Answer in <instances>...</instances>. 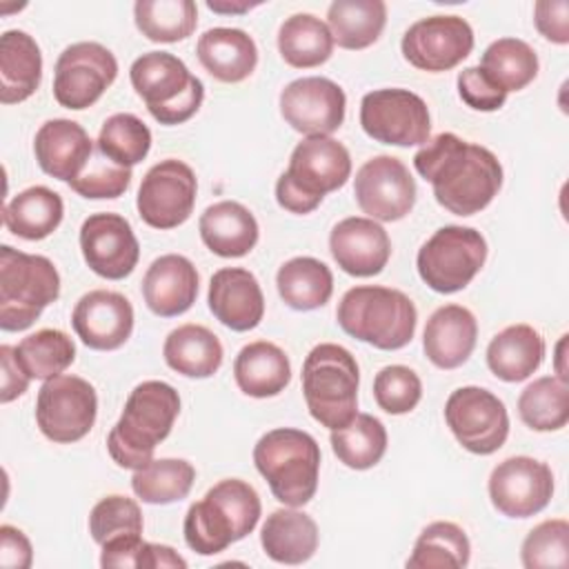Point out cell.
I'll return each instance as SVG.
<instances>
[{
	"label": "cell",
	"mask_w": 569,
	"mask_h": 569,
	"mask_svg": "<svg viewBox=\"0 0 569 569\" xmlns=\"http://www.w3.org/2000/svg\"><path fill=\"white\" fill-rule=\"evenodd\" d=\"M416 171L431 182L440 207L453 216L482 211L502 187L500 160L480 144L442 131L413 156Z\"/></svg>",
	"instance_id": "cell-1"
},
{
	"label": "cell",
	"mask_w": 569,
	"mask_h": 569,
	"mask_svg": "<svg viewBox=\"0 0 569 569\" xmlns=\"http://www.w3.org/2000/svg\"><path fill=\"white\" fill-rule=\"evenodd\" d=\"M180 413L178 391L162 380L140 382L127 398L120 420L107 436L111 460L122 469H142L156 447L171 433Z\"/></svg>",
	"instance_id": "cell-2"
},
{
	"label": "cell",
	"mask_w": 569,
	"mask_h": 569,
	"mask_svg": "<svg viewBox=\"0 0 569 569\" xmlns=\"http://www.w3.org/2000/svg\"><path fill=\"white\" fill-rule=\"evenodd\" d=\"M260 496L249 482L240 478L220 480L187 509L184 540L196 553L216 556L249 536L260 520Z\"/></svg>",
	"instance_id": "cell-3"
},
{
	"label": "cell",
	"mask_w": 569,
	"mask_h": 569,
	"mask_svg": "<svg viewBox=\"0 0 569 569\" xmlns=\"http://www.w3.org/2000/svg\"><path fill=\"white\" fill-rule=\"evenodd\" d=\"M351 176L347 147L331 136H309L296 144L287 171L276 182V200L291 213H311L329 191Z\"/></svg>",
	"instance_id": "cell-4"
},
{
	"label": "cell",
	"mask_w": 569,
	"mask_h": 569,
	"mask_svg": "<svg viewBox=\"0 0 569 569\" xmlns=\"http://www.w3.org/2000/svg\"><path fill=\"white\" fill-rule=\"evenodd\" d=\"M336 318L351 338L382 351H396L411 342L418 311L411 298L398 289L362 284L342 296Z\"/></svg>",
	"instance_id": "cell-5"
},
{
	"label": "cell",
	"mask_w": 569,
	"mask_h": 569,
	"mask_svg": "<svg viewBox=\"0 0 569 569\" xmlns=\"http://www.w3.org/2000/svg\"><path fill=\"white\" fill-rule=\"evenodd\" d=\"M253 462L278 502L302 507L316 496L320 447L307 431L291 427L267 431L253 447Z\"/></svg>",
	"instance_id": "cell-6"
},
{
	"label": "cell",
	"mask_w": 569,
	"mask_h": 569,
	"mask_svg": "<svg viewBox=\"0 0 569 569\" xmlns=\"http://www.w3.org/2000/svg\"><path fill=\"white\" fill-rule=\"evenodd\" d=\"M360 369L349 349L336 342L316 345L302 362V393L316 422L342 429L358 413Z\"/></svg>",
	"instance_id": "cell-7"
},
{
	"label": "cell",
	"mask_w": 569,
	"mask_h": 569,
	"mask_svg": "<svg viewBox=\"0 0 569 569\" xmlns=\"http://www.w3.org/2000/svg\"><path fill=\"white\" fill-rule=\"evenodd\" d=\"M58 296L60 276L49 258L0 247V327L4 331L29 329Z\"/></svg>",
	"instance_id": "cell-8"
},
{
	"label": "cell",
	"mask_w": 569,
	"mask_h": 569,
	"mask_svg": "<svg viewBox=\"0 0 569 569\" xmlns=\"http://www.w3.org/2000/svg\"><path fill=\"white\" fill-rule=\"evenodd\" d=\"M136 93L160 124L187 122L204 100V84L169 51H149L129 69Z\"/></svg>",
	"instance_id": "cell-9"
},
{
	"label": "cell",
	"mask_w": 569,
	"mask_h": 569,
	"mask_svg": "<svg viewBox=\"0 0 569 569\" xmlns=\"http://www.w3.org/2000/svg\"><path fill=\"white\" fill-rule=\"evenodd\" d=\"M487 260V240L473 227H440L418 251L416 267L422 282L438 293L465 289Z\"/></svg>",
	"instance_id": "cell-10"
},
{
	"label": "cell",
	"mask_w": 569,
	"mask_h": 569,
	"mask_svg": "<svg viewBox=\"0 0 569 569\" xmlns=\"http://www.w3.org/2000/svg\"><path fill=\"white\" fill-rule=\"evenodd\" d=\"M98 413L93 385L80 376L60 373L44 380L36 398V422L44 438L69 445L82 440Z\"/></svg>",
	"instance_id": "cell-11"
},
{
	"label": "cell",
	"mask_w": 569,
	"mask_h": 569,
	"mask_svg": "<svg viewBox=\"0 0 569 569\" xmlns=\"http://www.w3.org/2000/svg\"><path fill=\"white\" fill-rule=\"evenodd\" d=\"M362 131L382 144H425L431 133L427 102L409 89H376L360 102Z\"/></svg>",
	"instance_id": "cell-12"
},
{
	"label": "cell",
	"mask_w": 569,
	"mask_h": 569,
	"mask_svg": "<svg viewBox=\"0 0 569 569\" xmlns=\"http://www.w3.org/2000/svg\"><path fill=\"white\" fill-rule=\"evenodd\" d=\"M445 420L456 440L476 456L498 451L509 436L505 402L482 387H460L445 402Z\"/></svg>",
	"instance_id": "cell-13"
},
{
	"label": "cell",
	"mask_w": 569,
	"mask_h": 569,
	"mask_svg": "<svg viewBox=\"0 0 569 569\" xmlns=\"http://www.w3.org/2000/svg\"><path fill=\"white\" fill-rule=\"evenodd\" d=\"M118 60L100 42L69 44L56 60L53 98L58 104L80 111L91 107L116 80Z\"/></svg>",
	"instance_id": "cell-14"
},
{
	"label": "cell",
	"mask_w": 569,
	"mask_h": 569,
	"mask_svg": "<svg viewBox=\"0 0 569 569\" xmlns=\"http://www.w3.org/2000/svg\"><path fill=\"white\" fill-rule=\"evenodd\" d=\"M198 180L193 169L176 158H164L153 164L138 189L136 207L153 229H173L189 220L196 204Z\"/></svg>",
	"instance_id": "cell-15"
},
{
	"label": "cell",
	"mask_w": 569,
	"mask_h": 569,
	"mask_svg": "<svg viewBox=\"0 0 569 569\" xmlns=\"http://www.w3.org/2000/svg\"><path fill=\"white\" fill-rule=\"evenodd\" d=\"M400 49L416 69L449 71L471 53L473 29L460 16H429L405 31Z\"/></svg>",
	"instance_id": "cell-16"
},
{
	"label": "cell",
	"mask_w": 569,
	"mask_h": 569,
	"mask_svg": "<svg viewBox=\"0 0 569 569\" xmlns=\"http://www.w3.org/2000/svg\"><path fill=\"white\" fill-rule=\"evenodd\" d=\"M553 496V473L547 462L529 456H511L498 462L489 476L491 505L507 518L540 513Z\"/></svg>",
	"instance_id": "cell-17"
},
{
	"label": "cell",
	"mask_w": 569,
	"mask_h": 569,
	"mask_svg": "<svg viewBox=\"0 0 569 569\" xmlns=\"http://www.w3.org/2000/svg\"><path fill=\"white\" fill-rule=\"evenodd\" d=\"M353 196L371 220L396 222L416 204V180L400 158L376 156L358 169Z\"/></svg>",
	"instance_id": "cell-18"
},
{
	"label": "cell",
	"mask_w": 569,
	"mask_h": 569,
	"mask_svg": "<svg viewBox=\"0 0 569 569\" xmlns=\"http://www.w3.org/2000/svg\"><path fill=\"white\" fill-rule=\"evenodd\" d=\"M347 98L340 84L322 76H307L280 91V113L291 129L309 136H331L345 120Z\"/></svg>",
	"instance_id": "cell-19"
},
{
	"label": "cell",
	"mask_w": 569,
	"mask_h": 569,
	"mask_svg": "<svg viewBox=\"0 0 569 569\" xmlns=\"http://www.w3.org/2000/svg\"><path fill=\"white\" fill-rule=\"evenodd\" d=\"M80 249L87 267L107 280L127 278L140 258L138 238L120 213H91L80 227Z\"/></svg>",
	"instance_id": "cell-20"
},
{
	"label": "cell",
	"mask_w": 569,
	"mask_h": 569,
	"mask_svg": "<svg viewBox=\"0 0 569 569\" xmlns=\"http://www.w3.org/2000/svg\"><path fill=\"white\" fill-rule=\"evenodd\" d=\"M71 325L89 349L113 351L120 349L133 331V307L118 291L93 289L76 302Z\"/></svg>",
	"instance_id": "cell-21"
},
{
	"label": "cell",
	"mask_w": 569,
	"mask_h": 569,
	"mask_svg": "<svg viewBox=\"0 0 569 569\" xmlns=\"http://www.w3.org/2000/svg\"><path fill=\"white\" fill-rule=\"evenodd\" d=\"M329 251L345 273L369 278L387 267L391 258V240L385 227L376 220L351 216L331 229Z\"/></svg>",
	"instance_id": "cell-22"
},
{
	"label": "cell",
	"mask_w": 569,
	"mask_h": 569,
	"mask_svg": "<svg viewBox=\"0 0 569 569\" xmlns=\"http://www.w3.org/2000/svg\"><path fill=\"white\" fill-rule=\"evenodd\" d=\"M209 309L231 331L256 329L264 316V296L260 282L249 269L224 267L211 276Z\"/></svg>",
	"instance_id": "cell-23"
},
{
	"label": "cell",
	"mask_w": 569,
	"mask_h": 569,
	"mask_svg": "<svg viewBox=\"0 0 569 569\" xmlns=\"http://www.w3.org/2000/svg\"><path fill=\"white\" fill-rule=\"evenodd\" d=\"M33 153L47 176L71 182L91 160L93 140L76 120L53 118L38 129Z\"/></svg>",
	"instance_id": "cell-24"
},
{
	"label": "cell",
	"mask_w": 569,
	"mask_h": 569,
	"mask_svg": "<svg viewBox=\"0 0 569 569\" xmlns=\"http://www.w3.org/2000/svg\"><path fill=\"white\" fill-rule=\"evenodd\" d=\"M142 296L147 307L160 318L189 311L198 298V271L193 262L180 253L156 258L142 278Z\"/></svg>",
	"instance_id": "cell-25"
},
{
	"label": "cell",
	"mask_w": 569,
	"mask_h": 569,
	"mask_svg": "<svg viewBox=\"0 0 569 569\" xmlns=\"http://www.w3.org/2000/svg\"><path fill=\"white\" fill-rule=\"evenodd\" d=\"M476 340V316L462 305H445L429 316L422 333V349L438 369H456L469 360Z\"/></svg>",
	"instance_id": "cell-26"
},
{
	"label": "cell",
	"mask_w": 569,
	"mask_h": 569,
	"mask_svg": "<svg viewBox=\"0 0 569 569\" xmlns=\"http://www.w3.org/2000/svg\"><path fill=\"white\" fill-rule=\"evenodd\" d=\"M200 64L220 82H242L258 64L253 38L233 27L207 29L196 44Z\"/></svg>",
	"instance_id": "cell-27"
},
{
	"label": "cell",
	"mask_w": 569,
	"mask_h": 569,
	"mask_svg": "<svg viewBox=\"0 0 569 569\" xmlns=\"http://www.w3.org/2000/svg\"><path fill=\"white\" fill-rule=\"evenodd\" d=\"M198 227L204 247L220 258L247 256L260 236L253 213L236 200H220L209 204L200 216Z\"/></svg>",
	"instance_id": "cell-28"
},
{
	"label": "cell",
	"mask_w": 569,
	"mask_h": 569,
	"mask_svg": "<svg viewBox=\"0 0 569 569\" xmlns=\"http://www.w3.org/2000/svg\"><path fill=\"white\" fill-rule=\"evenodd\" d=\"M42 80L38 42L20 29L0 36V102L16 104L33 96Z\"/></svg>",
	"instance_id": "cell-29"
},
{
	"label": "cell",
	"mask_w": 569,
	"mask_h": 569,
	"mask_svg": "<svg viewBox=\"0 0 569 569\" xmlns=\"http://www.w3.org/2000/svg\"><path fill=\"white\" fill-rule=\"evenodd\" d=\"M318 538L316 520L296 507L271 511L260 531L264 553L280 565L307 562L318 549Z\"/></svg>",
	"instance_id": "cell-30"
},
{
	"label": "cell",
	"mask_w": 569,
	"mask_h": 569,
	"mask_svg": "<svg viewBox=\"0 0 569 569\" xmlns=\"http://www.w3.org/2000/svg\"><path fill=\"white\" fill-rule=\"evenodd\" d=\"M545 360V338L531 325H511L496 333L487 347L491 373L505 382L527 380Z\"/></svg>",
	"instance_id": "cell-31"
},
{
	"label": "cell",
	"mask_w": 569,
	"mask_h": 569,
	"mask_svg": "<svg viewBox=\"0 0 569 569\" xmlns=\"http://www.w3.org/2000/svg\"><path fill=\"white\" fill-rule=\"evenodd\" d=\"M233 378L242 393L271 398L284 391L291 380L289 356L273 342L256 340L244 345L233 362Z\"/></svg>",
	"instance_id": "cell-32"
},
{
	"label": "cell",
	"mask_w": 569,
	"mask_h": 569,
	"mask_svg": "<svg viewBox=\"0 0 569 569\" xmlns=\"http://www.w3.org/2000/svg\"><path fill=\"white\" fill-rule=\"evenodd\" d=\"M164 362L187 378H209L222 365V345L218 336L202 325H182L173 329L162 347Z\"/></svg>",
	"instance_id": "cell-33"
},
{
	"label": "cell",
	"mask_w": 569,
	"mask_h": 569,
	"mask_svg": "<svg viewBox=\"0 0 569 569\" xmlns=\"http://www.w3.org/2000/svg\"><path fill=\"white\" fill-rule=\"evenodd\" d=\"M62 216L64 204L60 193L42 184L20 191L2 209L4 227L24 240H42L51 236L60 227Z\"/></svg>",
	"instance_id": "cell-34"
},
{
	"label": "cell",
	"mask_w": 569,
	"mask_h": 569,
	"mask_svg": "<svg viewBox=\"0 0 569 569\" xmlns=\"http://www.w3.org/2000/svg\"><path fill=\"white\" fill-rule=\"evenodd\" d=\"M276 287L284 305L296 311H311L329 302L333 293V276L322 260L298 256L278 269Z\"/></svg>",
	"instance_id": "cell-35"
},
{
	"label": "cell",
	"mask_w": 569,
	"mask_h": 569,
	"mask_svg": "<svg viewBox=\"0 0 569 569\" xmlns=\"http://www.w3.org/2000/svg\"><path fill=\"white\" fill-rule=\"evenodd\" d=\"M387 24V4L382 0H336L327 11V27L333 42L342 49L371 47Z\"/></svg>",
	"instance_id": "cell-36"
},
{
	"label": "cell",
	"mask_w": 569,
	"mask_h": 569,
	"mask_svg": "<svg viewBox=\"0 0 569 569\" xmlns=\"http://www.w3.org/2000/svg\"><path fill=\"white\" fill-rule=\"evenodd\" d=\"M333 36L313 13H293L278 29V51L296 69H311L327 62L333 53Z\"/></svg>",
	"instance_id": "cell-37"
},
{
	"label": "cell",
	"mask_w": 569,
	"mask_h": 569,
	"mask_svg": "<svg viewBox=\"0 0 569 569\" xmlns=\"http://www.w3.org/2000/svg\"><path fill=\"white\" fill-rule=\"evenodd\" d=\"M478 67L496 87L509 93L533 82L538 76V56L520 38H498L485 49Z\"/></svg>",
	"instance_id": "cell-38"
},
{
	"label": "cell",
	"mask_w": 569,
	"mask_h": 569,
	"mask_svg": "<svg viewBox=\"0 0 569 569\" xmlns=\"http://www.w3.org/2000/svg\"><path fill=\"white\" fill-rule=\"evenodd\" d=\"M329 440L336 458L356 471L376 467L387 451V429L371 413H356L349 425L333 429Z\"/></svg>",
	"instance_id": "cell-39"
},
{
	"label": "cell",
	"mask_w": 569,
	"mask_h": 569,
	"mask_svg": "<svg viewBox=\"0 0 569 569\" xmlns=\"http://www.w3.org/2000/svg\"><path fill=\"white\" fill-rule=\"evenodd\" d=\"M471 556V545L462 527L456 522L438 520L427 525L407 560L411 569H447V567H467Z\"/></svg>",
	"instance_id": "cell-40"
},
{
	"label": "cell",
	"mask_w": 569,
	"mask_h": 569,
	"mask_svg": "<svg viewBox=\"0 0 569 569\" xmlns=\"http://www.w3.org/2000/svg\"><path fill=\"white\" fill-rule=\"evenodd\" d=\"M196 469L182 458H158L136 469L131 478L133 493L149 505H169L189 496Z\"/></svg>",
	"instance_id": "cell-41"
},
{
	"label": "cell",
	"mask_w": 569,
	"mask_h": 569,
	"mask_svg": "<svg viewBox=\"0 0 569 569\" xmlns=\"http://www.w3.org/2000/svg\"><path fill=\"white\" fill-rule=\"evenodd\" d=\"M138 31L151 42H178L193 33L198 7L191 0H138L133 4Z\"/></svg>",
	"instance_id": "cell-42"
},
{
	"label": "cell",
	"mask_w": 569,
	"mask_h": 569,
	"mask_svg": "<svg viewBox=\"0 0 569 569\" xmlns=\"http://www.w3.org/2000/svg\"><path fill=\"white\" fill-rule=\"evenodd\" d=\"M520 420L533 431H558L569 420V382L542 376L527 385L518 398Z\"/></svg>",
	"instance_id": "cell-43"
},
{
	"label": "cell",
	"mask_w": 569,
	"mask_h": 569,
	"mask_svg": "<svg viewBox=\"0 0 569 569\" xmlns=\"http://www.w3.org/2000/svg\"><path fill=\"white\" fill-rule=\"evenodd\" d=\"M16 358L29 378L49 380L76 360V345L60 329H40L18 342Z\"/></svg>",
	"instance_id": "cell-44"
},
{
	"label": "cell",
	"mask_w": 569,
	"mask_h": 569,
	"mask_svg": "<svg viewBox=\"0 0 569 569\" xmlns=\"http://www.w3.org/2000/svg\"><path fill=\"white\" fill-rule=\"evenodd\" d=\"M96 149L107 160L131 169L147 158L151 149V131L133 113H113L104 120Z\"/></svg>",
	"instance_id": "cell-45"
},
{
	"label": "cell",
	"mask_w": 569,
	"mask_h": 569,
	"mask_svg": "<svg viewBox=\"0 0 569 569\" xmlns=\"http://www.w3.org/2000/svg\"><path fill=\"white\" fill-rule=\"evenodd\" d=\"M142 511L136 500L127 496H107L89 513V533L91 538L104 547L122 540L142 538Z\"/></svg>",
	"instance_id": "cell-46"
},
{
	"label": "cell",
	"mask_w": 569,
	"mask_h": 569,
	"mask_svg": "<svg viewBox=\"0 0 569 569\" xmlns=\"http://www.w3.org/2000/svg\"><path fill=\"white\" fill-rule=\"evenodd\" d=\"M520 556L527 569H565L569 565V522L562 518H553L536 525L527 533Z\"/></svg>",
	"instance_id": "cell-47"
},
{
	"label": "cell",
	"mask_w": 569,
	"mask_h": 569,
	"mask_svg": "<svg viewBox=\"0 0 569 569\" xmlns=\"http://www.w3.org/2000/svg\"><path fill=\"white\" fill-rule=\"evenodd\" d=\"M373 398L391 416L409 413L422 398L418 373L405 365H387L373 378Z\"/></svg>",
	"instance_id": "cell-48"
},
{
	"label": "cell",
	"mask_w": 569,
	"mask_h": 569,
	"mask_svg": "<svg viewBox=\"0 0 569 569\" xmlns=\"http://www.w3.org/2000/svg\"><path fill=\"white\" fill-rule=\"evenodd\" d=\"M129 184H131V169L107 160L100 151L98 156H91L87 167L69 182V187L78 196L91 198V200L118 198L129 189Z\"/></svg>",
	"instance_id": "cell-49"
},
{
	"label": "cell",
	"mask_w": 569,
	"mask_h": 569,
	"mask_svg": "<svg viewBox=\"0 0 569 569\" xmlns=\"http://www.w3.org/2000/svg\"><path fill=\"white\" fill-rule=\"evenodd\" d=\"M458 93L476 111H496L505 104L507 93L496 87L480 67H467L458 73Z\"/></svg>",
	"instance_id": "cell-50"
},
{
	"label": "cell",
	"mask_w": 569,
	"mask_h": 569,
	"mask_svg": "<svg viewBox=\"0 0 569 569\" xmlns=\"http://www.w3.org/2000/svg\"><path fill=\"white\" fill-rule=\"evenodd\" d=\"M536 29L556 44L569 42V2L567 0H540L533 7Z\"/></svg>",
	"instance_id": "cell-51"
},
{
	"label": "cell",
	"mask_w": 569,
	"mask_h": 569,
	"mask_svg": "<svg viewBox=\"0 0 569 569\" xmlns=\"http://www.w3.org/2000/svg\"><path fill=\"white\" fill-rule=\"evenodd\" d=\"M33 549L29 538L11 525L0 527V567L4 569H29Z\"/></svg>",
	"instance_id": "cell-52"
},
{
	"label": "cell",
	"mask_w": 569,
	"mask_h": 569,
	"mask_svg": "<svg viewBox=\"0 0 569 569\" xmlns=\"http://www.w3.org/2000/svg\"><path fill=\"white\" fill-rule=\"evenodd\" d=\"M0 362H2V387H0V400L7 405L22 396L29 387V376L22 371L16 358V347L2 345L0 347Z\"/></svg>",
	"instance_id": "cell-53"
},
{
	"label": "cell",
	"mask_w": 569,
	"mask_h": 569,
	"mask_svg": "<svg viewBox=\"0 0 569 569\" xmlns=\"http://www.w3.org/2000/svg\"><path fill=\"white\" fill-rule=\"evenodd\" d=\"M138 567H142V569H184L187 560L176 549H171L167 545L144 542L140 549Z\"/></svg>",
	"instance_id": "cell-54"
},
{
	"label": "cell",
	"mask_w": 569,
	"mask_h": 569,
	"mask_svg": "<svg viewBox=\"0 0 569 569\" xmlns=\"http://www.w3.org/2000/svg\"><path fill=\"white\" fill-rule=\"evenodd\" d=\"M565 347H567V333L560 336L558 340V347H556V378L569 382V376H567V367H565Z\"/></svg>",
	"instance_id": "cell-55"
},
{
	"label": "cell",
	"mask_w": 569,
	"mask_h": 569,
	"mask_svg": "<svg viewBox=\"0 0 569 569\" xmlns=\"http://www.w3.org/2000/svg\"><path fill=\"white\" fill-rule=\"evenodd\" d=\"M207 7L211 9V11H218V13H244V11H249L251 7H256V4H247V2H242V4H224V2H207Z\"/></svg>",
	"instance_id": "cell-56"
}]
</instances>
